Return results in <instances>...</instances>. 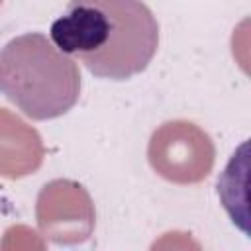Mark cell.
Here are the masks:
<instances>
[{
	"instance_id": "obj_1",
	"label": "cell",
	"mask_w": 251,
	"mask_h": 251,
	"mask_svg": "<svg viewBox=\"0 0 251 251\" xmlns=\"http://www.w3.org/2000/svg\"><path fill=\"white\" fill-rule=\"evenodd\" d=\"M51 39L94 76L127 80L155 57L159 24L143 0H71L51 24Z\"/></svg>"
},
{
	"instance_id": "obj_2",
	"label": "cell",
	"mask_w": 251,
	"mask_h": 251,
	"mask_svg": "<svg viewBox=\"0 0 251 251\" xmlns=\"http://www.w3.org/2000/svg\"><path fill=\"white\" fill-rule=\"evenodd\" d=\"M0 94L31 120H53L76 104L80 73L43 33H24L0 49Z\"/></svg>"
},
{
	"instance_id": "obj_3",
	"label": "cell",
	"mask_w": 251,
	"mask_h": 251,
	"mask_svg": "<svg viewBox=\"0 0 251 251\" xmlns=\"http://www.w3.org/2000/svg\"><path fill=\"white\" fill-rule=\"evenodd\" d=\"M214 143L196 124L173 120L153 131L147 159L153 171L169 182L194 184L204 180L214 165Z\"/></svg>"
},
{
	"instance_id": "obj_4",
	"label": "cell",
	"mask_w": 251,
	"mask_h": 251,
	"mask_svg": "<svg viewBox=\"0 0 251 251\" xmlns=\"http://www.w3.org/2000/svg\"><path fill=\"white\" fill-rule=\"evenodd\" d=\"M35 214L39 229L55 243H80L94 227V206L88 192L67 178L41 188Z\"/></svg>"
},
{
	"instance_id": "obj_5",
	"label": "cell",
	"mask_w": 251,
	"mask_h": 251,
	"mask_svg": "<svg viewBox=\"0 0 251 251\" xmlns=\"http://www.w3.org/2000/svg\"><path fill=\"white\" fill-rule=\"evenodd\" d=\"M39 133L16 114L0 108V176L22 178L39 169L43 161Z\"/></svg>"
},
{
	"instance_id": "obj_6",
	"label": "cell",
	"mask_w": 251,
	"mask_h": 251,
	"mask_svg": "<svg viewBox=\"0 0 251 251\" xmlns=\"http://www.w3.org/2000/svg\"><path fill=\"white\" fill-rule=\"evenodd\" d=\"M0 4H2V0H0Z\"/></svg>"
}]
</instances>
